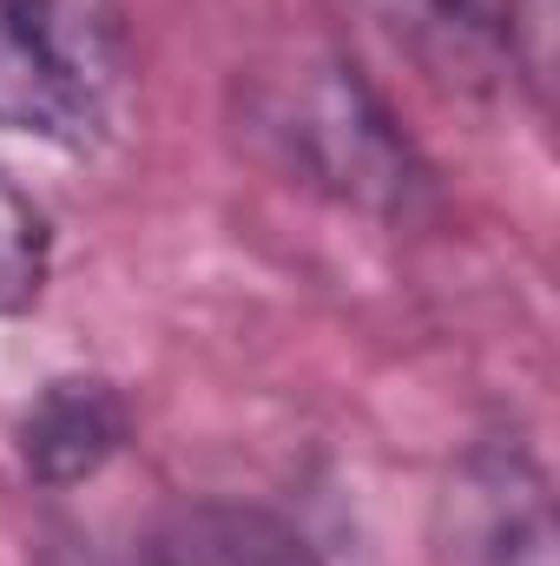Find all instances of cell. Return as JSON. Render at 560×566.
<instances>
[{
	"instance_id": "1",
	"label": "cell",
	"mask_w": 560,
	"mask_h": 566,
	"mask_svg": "<svg viewBox=\"0 0 560 566\" xmlns=\"http://www.w3.org/2000/svg\"><path fill=\"white\" fill-rule=\"evenodd\" d=\"M238 139L283 185L343 211L409 224L435 198V171L390 99L336 46H283L238 73Z\"/></svg>"
},
{
	"instance_id": "2",
	"label": "cell",
	"mask_w": 560,
	"mask_h": 566,
	"mask_svg": "<svg viewBox=\"0 0 560 566\" xmlns=\"http://www.w3.org/2000/svg\"><path fill=\"white\" fill-rule=\"evenodd\" d=\"M442 566H560L554 488L515 434L475 441L435 494Z\"/></svg>"
},
{
	"instance_id": "3",
	"label": "cell",
	"mask_w": 560,
	"mask_h": 566,
	"mask_svg": "<svg viewBox=\"0 0 560 566\" xmlns=\"http://www.w3.org/2000/svg\"><path fill=\"white\" fill-rule=\"evenodd\" d=\"M0 40L93 126L106 133L133 73L126 0H0Z\"/></svg>"
},
{
	"instance_id": "4",
	"label": "cell",
	"mask_w": 560,
	"mask_h": 566,
	"mask_svg": "<svg viewBox=\"0 0 560 566\" xmlns=\"http://www.w3.org/2000/svg\"><path fill=\"white\" fill-rule=\"evenodd\" d=\"M363 13L448 86H501L528 60L521 0H363Z\"/></svg>"
},
{
	"instance_id": "5",
	"label": "cell",
	"mask_w": 560,
	"mask_h": 566,
	"mask_svg": "<svg viewBox=\"0 0 560 566\" xmlns=\"http://www.w3.org/2000/svg\"><path fill=\"white\" fill-rule=\"evenodd\" d=\"M13 441H20V468L40 488H80L126 454L133 409L106 376H53L20 409Z\"/></svg>"
},
{
	"instance_id": "6",
	"label": "cell",
	"mask_w": 560,
	"mask_h": 566,
	"mask_svg": "<svg viewBox=\"0 0 560 566\" xmlns=\"http://www.w3.org/2000/svg\"><path fill=\"white\" fill-rule=\"evenodd\" d=\"M165 566H323L310 534L258 501H185L145 527Z\"/></svg>"
},
{
	"instance_id": "7",
	"label": "cell",
	"mask_w": 560,
	"mask_h": 566,
	"mask_svg": "<svg viewBox=\"0 0 560 566\" xmlns=\"http://www.w3.org/2000/svg\"><path fill=\"white\" fill-rule=\"evenodd\" d=\"M53 277V224L33 205V191H20L0 171V316H27Z\"/></svg>"
},
{
	"instance_id": "8",
	"label": "cell",
	"mask_w": 560,
	"mask_h": 566,
	"mask_svg": "<svg viewBox=\"0 0 560 566\" xmlns=\"http://www.w3.org/2000/svg\"><path fill=\"white\" fill-rule=\"evenodd\" d=\"M46 566H165L152 554V541H126V547H66V554H53Z\"/></svg>"
}]
</instances>
